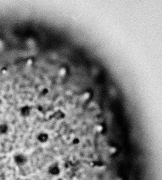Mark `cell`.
<instances>
[{
  "label": "cell",
  "mask_w": 162,
  "mask_h": 180,
  "mask_svg": "<svg viewBox=\"0 0 162 180\" xmlns=\"http://www.w3.org/2000/svg\"><path fill=\"white\" fill-rule=\"evenodd\" d=\"M38 141L41 143H45L47 142V140H48V135L44 133H42L39 134V136L38 137Z\"/></svg>",
  "instance_id": "3957f363"
},
{
  "label": "cell",
  "mask_w": 162,
  "mask_h": 180,
  "mask_svg": "<svg viewBox=\"0 0 162 180\" xmlns=\"http://www.w3.org/2000/svg\"><path fill=\"white\" fill-rule=\"evenodd\" d=\"M8 127L6 124H0V132L2 134H5L8 132Z\"/></svg>",
  "instance_id": "277c9868"
},
{
  "label": "cell",
  "mask_w": 162,
  "mask_h": 180,
  "mask_svg": "<svg viewBox=\"0 0 162 180\" xmlns=\"http://www.w3.org/2000/svg\"><path fill=\"white\" fill-rule=\"evenodd\" d=\"M48 172L53 176H57L61 173V169L57 164H53L49 167Z\"/></svg>",
  "instance_id": "7a4b0ae2"
},
{
  "label": "cell",
  "mask_w": 162,
  "mask_h": 180,
  "mask_svg": "<svg viewBox=\"0 0 162 180\" xmlns=\"http://www.w3.org/2000/svg\"><path fill=\"white\" fill-rule=\"evenodd\" d=\"M14 161L17 165L18 166H22L26 163L27 162V158L25 157L24 155L22 154H18L16 155L14 157Z\"/></svg>",
  "instance_id": "6da1fadb"
},
{
  "label": "cell",
  "mask_w": 162,
  "mask_h": 180,
  "mask_svg": "<svg viewBox=\"0 0 162 180\" xmlns=\"http://www.w3.org/2000/svg\"><path fill=\"white\" fill-rule=\"evenodd\" d=\"M29 112L30 110L29 108H27V107H25V108H24L22 110V115L24 116H26L29 115Z\"/></svg>",
  "instance_id": "5b68a950"
}]
</instances>
